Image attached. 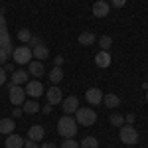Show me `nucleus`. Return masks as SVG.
Wrapping results in <instances>:
<instances>
[{
	"mask_svg": "<svg viewBox=\"0 0 148 148\" xmlns=\"http://www.w3.org/2000/svg\"><path fill=\"white\" fill-rule=\"evenodd\" d=\"M77 121L71 116V114H65V116H61L59 121H57V132H59V136L61 138H73L77 134Z\"/></svg>",
	"mask_w": 148,
	"mask_h": 148,
	"instance_id": "1",
	"label": "nucleus"
},
{
	"mask_svg": "<svg viewBox=\"0 0 148 148\" xmlns=\"http://www.w3.org/2000/svg\"><path fill=\"white\" fill-rule=\"evenodd\" d=\"M75 121L81 126H93L97 123V113L93 111L91 107H81L75 111Z\"/></svg>",
	"mask_w": 148,
	"mask_h": 148,
	"instance_id": "2",
	"label": "nucleus"
},
{
	"mask_svg": "<svg viewBox=\"0 0 148 148\" xmlns=\"http://www.w3.org/2000/svg\"><path fill=\"white\" fill-rule=\"evenodd\" d=\"M119 138H121L123 144L132 146V144L138 142V132H136V128H134L132 125H123L121 126V132H119Z\"/></svg>",
	"mask_w": 148,
	"mask_h": 148,
	"instance_id": "3",
	"label": "nucleus"
},
{
	"mask_svg": "<svg viewBox=\"0 0 148 148\" xmlns=\"http://www.w3.org/2000/svg\"><path fill=\"white\" fill-rule=\"evenodd\" d=\"M32 49L28 46H18L14 47V53H12V59L18 63V65H26V63H30L32 61Z\"/></svg>",
	"mask_w": 148,
	"mask_h": 148,
	"instance_id": "4",
	"label": "nucleus"
},
{
	"mask_svg": "<svg viewBox=\"0 0 148 148\" xmlns=\"http://www.w3.org/2000/svg\"><path fill=\"white\" fill-rule=\"evenodd\" d=\"M8 97H10V103L14 107H20L26 101V91L22 89V85H12L8 89Z\"/></svg>",
	"mask_w": 148,
	"mask_h": 148,
	"instance_id": "5",
	"label": "nucleus"
},
{
	"mask_svg": "<svg viewBox=\"0 0 148 148\" xmlns=\"http://www.w3.org/2000/svg\"><path fill=\"white\" fill-rule=\"evenodd\" d=\"M24 91H26V95H30L32 99H38V97L44 95V85H42V81H28Z\"/></svg>",
	"mask_w": 148,
	"mask_h": 148,
	"instance_id": "6",
	"label": "nucleus"
},
{
	"mask_svg": "<svg viewBox=\"0 0 148 148\" xmlns=\"http://www.w3.org/2000/svg\"><path fill=\"white\" fill-rule=\"evenodd\" d=\"M85 99H87V103L91 107H97L99 103H103V91L97 89V87H91V89H87V93H85Z\"/></svg>",
	"mask_w": 148,
	"mask_h": 148,
	"instance_id": "7",
	"label": "nucleus"
},
{
	"mask_svg": "<svg viewBox=\"0 0 148 148\" xmlns=\"http://www.w3.org/2000/svg\"><path fill=\"white\" fill-rule=\"evenodd\" d=\"M28 81H30V73H28L26 69H18V71H14L10 75L12 85H26Z\"/></svg>",
	"mask_w": 148,
	"mask_h": 148,
	"instance_id": "8",
	"label": "nucleus"
},
{
	"mask_svg": "<svg viewBox=\"0 0 148 148\" xmlns=\"http://www.w3.org/2000/svg\"><path fill=\"white\" fill-rule=\"evenodd\" d=\"M109 2H105V0H97L95 4H93V16L95 18H105V16H109Z\"/></svg>",
	"mask_w": 148,
	"mask_h": 148,
	"instance_id": "9",
	"label": "nucleus"
},
{
	"mask_svg": "<svg viewBox=\"0 0 148 148\" xmlns=\"http://www.w3.org/2000/svg\"><path fill=\"white\" fill-rule=\"evenodd\" d=\"M46 95H47V103H49V105H59L61 99H63V93H61V89H59L57 85L49 87Z\"/></svg>",
	"mask_w": 148,
	"mask_h": 148,
	"instance_id": "10",
	"label": "nucleus"
},
{
	"mask_svg": "<svg viewBox=\"0 0 148 148\" xmlns=\"http://www.w3.org/2000/svg\"><path fill=\"white\" fill-rule=\"evenodd\" d=\"M44 136H46V128H44L42 125H34V126H30V128H28V138H30V140L40 142Z\"/></svg>",
	"mask_w": 148,
	"mask_h": 148,
	"instance_id": "11",
	"label": "nucleus"
},
{
	"mask_svg": "<svg viewBox=\"0 0 148 148\" xmlns=\"http://www.w3.org/2000/svg\"><path fill=\"white\" fill-rule=\"evenodd\" d=\"M77 109H79V99H77L75 95H71V97H67V99L63 101V113L65 114H73Z\"/></svg>",
	"mask_w": 148,
	"mask_h": 148,
	"instance_id": "12",
	"label": "nucleus"
},
{
	"mask_svg": "<svg viewBox=\"0 0 148 148\" xmlns=\"http://www.w3.org/2000/svg\"><path fill=\"white\" fill-rule=\"evenodd\" d=\"M95 65H97V67H101V69H107L109 65H111V53L101 49V51L95 56Z\"/></svg>",
	"mask_w": 148,
	"mask_h": 148,
	"instance_id": "13",
	"label": "nucleus"
},
{
	"mask_svg": "<svg viewBox=\"0 0 148 148\" xmlns=\"http://www.w3.org/2000/svg\"><path fill=\"white\" fill-rule=\"evenodd\" d=\"M4 146H6V148H24V138L20 136V134L10 132L8 138L4 140Z\"/></svg>",
	"mask_w": 148,
	"mask_h": 148,
	"instance_id": "14",
	"label": "nucleus"
},
{
	"mask_svg": "<svg viewBox=\"0 0 148 148\" xmlns=\"http://www.w3.org/2000/svg\"><path fill=\"white\" fill-rule=\"evenodd\" d=\"M44 71H46V69H44V63H42V61H38V59L28 63V73H30V75H34V77H42V75H44Z\"/></svg>",
	"mask_w": 148,
	"mask_h": 148,
	"instance_id": "15",
	"label": "nucleus"
},
{
	"mask_svg": "<svg viewBox=\"0 0 148 148\" xmlns=\"http://www.w3.org/2000/svg\"><path fill=\"white\" fill-rule=\"evenodd\" d=\"M16 128V121L14 119H2L0 121V134H10Z\"/></svg>",
	"mask_w": 148,
	"mask_h": 148,
	"instance_id": "16",
	"label": "nucleus"
},
{
	"mask_svg": "<svg viewBox=\"0 0 148 148\" xmlns=\"http://www.w3.org/2000/svg\"><path fill=\"white\" fill-rule=\"evenodd\" d=\"M32 56H34L38 61H42V59H46V57L49 56V49H47L46 44H40V46L32 47Z\"/></svg>",
	"mask_w": 148,
	"mask_h": 148,
	"instance_id": "17",
	"label": "nucleus"
},
{
	"mask_svg": "<svg viewBox=\"0 0 148 148\" xmlns=\"http://www.w3.org/2000/svg\"><path fill=\"white\" fill-rule=\"evenodd\" d=\"M40 105H38V101H34V99H30V101H24L22 105V111L26 114H36V113H40Z\"/></svg>",
	"mask_w": 148,
	"mask_h": 148,
	"instance_id": "18",
	"label": "nucleus"
},
{
	"mask_svg": "<svg viewBox=\"0 0 148 148\" xmlns=\"http://www.w3.org/2000/svg\"><path fill=\"white\" fill-rule=\"evenodd\" d=\"M103 105L107 107V109H116L119 105H121V99L113 95V93H109V95H103Z\"/></svg>",
	"mask_w": 148,
	"mask_h": 148,
	"instance_id": "19",
	"label": "nucleus"
},
{
	"mask_svg": "<svg viewBox=\"0 0 148 148\" xmlns=\"http://www.w3.org/2000/svg\"><path fill=\"white\" fill-rule=\"evenodd\" d=\"M47 77H49V81H51L53 85H57L59 81L63 79V69H61V67H53L49 73H47Z\"/></svg>",
	"mask_w": 148,
	"mask_h": 148,
	"instance_id": "20",
	"label": "nucleus"
},
{
	"mask_svg": "<svg viewBox=\"0 0 148 148\" xmlns=\"http://www.w3.org/2000/svg\"><path fill=\"white\" fill-rule=\"evenodd\" d=\"M79 44L81 46H93L95 44V34H91V32H81L79 34Z\"/></svg>",
	"mask_w": 148,
	"mask_h": 148,
	"instance_id": "21",
	"label": "nucleus"
},
{
	"mask_svg": "<svg viewBox=\"0 0 148 148\" xmlns=\"http://www.w3.org/2000/svg\"><path fill=\"white\" fill-rule=\"evenodd\" d=\"M79 148H99V140L95 136H85L79 142Z\"/></svg>",
	"mask_w": 148,
	"mask_h": 148,
	"instance_id": "22",
	"label": "nucleus"
},
{
	"mask_svg": "<svg viewBox=\"0 0 148 148\" xmlns=\"http://www.w3.org/2000/svg\"><path fill=\"white\" fill-rule=\"evenodd\" d=\"M12 44V38L8 34V28H4V30H0V47H6Z\"/></svg>",
	"mask_w": 148,
	"mask_h": 148,
	"instance_id": "23",
	"label": "nucleus"
},
{
	"mask_svg": "<svg viewBox=\"0 0 148 148\" xmlns=\"http://www.w3.org/2000/svg\"><path fill=\"white\" fill-rule=\"evenodd\" d=\"M109 123H111L113 126H119V128H121V126L125 125V116L119 114V113H113L111 116H109Z\"/></svg>",
	"mask_w": 148,
	"mask_h": 148,
	"instance_id": "24",
	"label": "nucleus"
},
{
	"mask_svg": "<svg viewBox=\"0 0 148 148\" xmlns=\"http://www.w3.org/2000/svg\"><path fill=\"white\" fill-rule=\"evenodd\" d=\"M32 32H30V30H28V28H22V30H20V32H18V40H20V42H22V44H30V40H32Z\"/></svg>",
	"mask_w": 148,
	"mask_h": 148,
	"instance_id": "25",
	"label": "nucleus"
},
{
	"mask_svg": "<svg viewBox=\"0 0 148 148\" xmlns=\"http://www.w3.org/2000/svg\"><path fill=\"white\" fill-rule=\"evenodd\" d=\"M99 46H101L103 51H109V49H111V46H113L111 36H101V38H99Z\"/></svg>",
	"mask_w": 148,
	"mask_h": 148,
	"instance_id": "26",
	"label": "nucleus"
},
{
	"mask_svg": "<svg viewBox=\"0 0 148 148\" xmlns=\"http://www.w3.org/2000/svg\"><path fill=\"white\" fill-rule=\"evenodd\" d=\"M59 148H79V142L75 138H63V142H61Z\"/></svg>",
	"mask_w": 148,
	"mask_h": 148,
	"instance_id": "27",
	"label": "nucleus"
},
{
	"mask_svg": "<svg viewBox=\"0 0 148 148\" xmlns=\"http://www.w3.org/2000/svg\"><path fill=\"white\" fill-rule=\"evenodd\" d=\"M10 57H12V56L6 51V49H4V47H0V65H4V63H6Z\"/></svg>",
	"mask_w": 148,
	"mask_h": 148,
	"instance_id": "28",
	"label": "nucleus"
},
{
	"mask_svg": "<svg viewBox=\"0 0 148 148\" xmlns=\"http://www.w3.org/2000/svg\"><path fill=\"white\" fill-rule=\"evenodd\" d=\"M6 81H8V75H6V69H4L2 65H0V87H2V85H4Z\"/></svg>",
	"mask_w": 148,
	"mask_h": 148,
	"instance_id": "29",
	"label": "nucleus"
},
{
	"mask_svg": "<svg viewBox=\"0 0 148 148\" xmlns=\"http://www.w3.org/2000/svg\"><path fill=\"white\" fill-rule=\"evenodd\" d=\"M24 148H40V146H38V142H34V140L24 138Z\"/></svg>",
	"mask_w": 148,
	"mask_h": 148,
	"instance_id": "30",
	"label": "nucleus"
},
{
	"mask_svg": "<svg viewBox=\"0 0 148 148\" xmlns=\"http://www.w3.org/2000/svg\"><path fill=\"white\" fill-rule=\"evenodd\" d=\"M111 4H113L114 8H123L126 4V0H111Z\"/></svg>",
	"mask_w": 148,
	"mask_h": 148,
	"instance_id": "31",
	"label": "nucleus"
},
{
	"mask_svg": "<svg viewBox=\"0 0 148 148\" xmlns=\"http://www.w3.org/2000/svg\"><path fill=\"white\" fill-rule=\"evenodd\" d=\"M22 114H24V111L20 107H14V111H12V116H14V119H18V116H22Z\"/></svg>",
	"mask_w": 148,
	"mask_h": 148,
	"instance_id": "32",
	"label": "nucleus"
},
{
	"mask_svg": "<svg viewBox=\"0 0 148 148\" xmlns=\"http://www.w3.org/2000/svg\"><path fill=\"white\" fill-rule=\"evenodd\" d=\"M63 61H65V57H63V56H57L56 59H53V63H56V67H61V65H63Z\"/></svg>",
	"mask_w": 148,
	"mask_h": 148,
	"instance_id": "33",
	"label": "nucleus"
},
{
	"mask_svg": "<svg viewBox=\"0 0 148 148\" xmlns=\"http://www.w3.org/2000/svg\"><path fill=\"white\" fill-rule=\"evenodd\" d=\"M30 44H32V46H40V44H42V40H40V38H38V36H32V40H30Z\"/></svg>",
	"mask_w": 148,
	"mask_h": 148,
	"instance_id": "34",
	"label": "nucleus"
},
{
	"mask_svg": "<svg viewBox=\"0 0 148 148\" xmlns=\"http://www.w3.org/2000/svg\"><path fill=\"white\" fill-rule=\"evenodd\" d=\"M125 123H126V125H132V123H134V114H126Z\"/></svg>",
	"mask_w": 148,
	"mask_h": 148,
	"instance_id": "35",
	"label": "nucleus"
},
{
	"mask_svg": "<svg viewBox=\"0 0 148 148\" xmlns=\"http://www.w3.org/2000/svg\"><path fill=\"white\" fill-rule=\"evenodd\" d=\"M51 109H53V107H49V105H46V107H42L40 111H42L44 114H49V113H51Z\"/></svg>",
	"mask_w": 148,
	"mask_h": 148,
	"instance_id": "36",
	"label": "nucleus"
},
{
	"mask_svg": "<svg viewBox=\"0 0 148 148\" xmlns=\"http://www.w3.org/2000/svg\"><path fill=\"white\" fill-rule=\"evenodd\" d=\"M6 28V18H4V14H0V30H4Z\"/></svg>",
	"mask_w": 148,
	"mask_h": 148,
	"instance_id": "37",
	"label": "nucleus"
},
{
	"mask_svg": "<svg viewBox=\"0 0 148 148\" xmlns=\"http://www.w3.org/2000/svg\"><path fill=\"white\" fill-rule=\"evenodd\" d=\"M40 148H59V146H56L53 142H47V144H44V146H40Z\"/></svg>",
	"mask_w": 148,
	"mask_h": 148,
	"instance_id": "38",
	"label": "nucleus"
},
{
	"mask_svg": "<svg viewBox=\"0 0 148 148\" xmlns=\"http://www.w3.org/2000/svg\"><path fill=\"white\" fill-rule=\"evenodd\" d=\"M4 69H6V73H8V71H12V69H14V65H12V63H6V65H4Z\"/></svg>",
	"mask_w": 148,
	"mask_h": 148,
	"instance_id": "39",
	"label": "nucleus"
},
{
	"mask_svg": "<svg viewBox=\"0 0 148 148\" xmlns=\"http://www.w3.org/2000/svg\"><path fill=\"white\" fill-rule=\"evenodd\" d=\"M146 101H148V91H146Z\"/></svg>",
	"mask_w": 148,
	"mask_h": 148,
	"instance_id": "40",
	"label": "nucleus"
},
{
	"mask_svg": "<svg viewBox=\"0 0 148 148\" xmlns=\"http://www.w3.org/2000/svg\"><path fill=\"white\" fill-rule=\"evenodd\" d=\"M146 83H148V79H146Z\"/></svg>",
	"mask_w": 148,
	"mask_h": 148,
	"instance_id": "41",
	"label": "nucleus"
}]
</instances>
